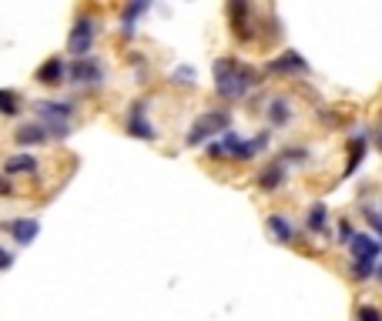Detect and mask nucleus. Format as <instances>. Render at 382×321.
Here are the masks:
<instances>
[{
	"label": "nucleus",
	"mask_w": 382,
	"mask_h": 321,
	"mask_svg": "<svg viewBox=\"0 0 382 321\" xmlns=\"http://www.w3.org/2000/svg\"><path fill=\"white\" fill-rule=\"evenodd\" d=\"M255 84H258V74H255L252 67H242L235 57H222L215 64V91L225 100L245 98Z\"/></svg>",
	"instance_id": "f257e3e1"
},
{
	"label": "nucleus",
	"mask_w": 382,
	"mask_h": 321,
	"mask_svg": "<svg viewBox=\"0 0 382 321\" xmlns=\"http://www.w3.org/2000/svg\"><path fill=\"white\" fill-rule=\"evenodd\" d=\"M229 124H231L229 111H208V114H202L198 121L191 124V131H188L184 144H188V148H195V144L211 141L215 134H229Z\"/></svg>",
	"instance_id": "f03ea898"
},
{
	"label": "nucleus",
	"mask_w": 382,
	"mask_h": 321,
	"mask_svg": "<svg viewBox=\"0 0 382 321\" xmlns=\"http://www.w3.org/2000/svg\"><path fill=\"white\" fill-rule=\"evenodd\" d=\"M67 77L81 84V87H98L104 84V64L98 57H81V60H71L67 67Z\"/></svg>",
	"instance_id": "7ed1b4c3"
},
{
	"label": "nucleus",
	"mask_w": 382,
	"mask_h": 321,
	"mask_svg": "<svg viewBox=\"0 0 382 321\" xmlns=\"http://www.w3.org/2000/svg\"><path fill=\"white\" fill-rule=\"evenodd\" d=\"M91 47H94V21H77L67 37V50L74 54V60H81V57H91Z\"/></svg>",
	"instance_id": "20e7f679"
},
{
	"label": "nucleus",
	"mask_w": 382,
	"mask_h": 321,
	"mask_svg": "<svg viewBox=\"0 0 382 321\" xmlns=\"http://www.w3.org/2000/svg\"><path fill=\"white\" fill-rule=\"evenodd\" d=\"M349 245H352V258H356V261H369V265L379 258V251H382V245L372 234H352Z\"/></svg>",
	"instance_id": "39448f33"
},
{
	"label": "nucleus",
	"mask_w": 382,
	"mask_h": 321,
	"mask_svg": "<svg viewBox=\"0 0 382 321\" xmlns=\"http://www.w3.org/2000/svg\"><path fill=\"white\" fill-rule=\"evenodd\" d=\"M3 228L14 234L17 245H30V241L37 238V231H41V224L34 221V218H17V221H7Z\"/></svg>",
	"instance_id": "423d86ee"
},
{
	"label": "nucleus",
	"mask_w": 382,
	"mask_h": 321,
	"mask_svg": "<svg viewBox=\"0 0 382 321\" xmlns=\"http://www.w3.org/2000/svg\"><path fill=\"white\" fill-rule=\"evenodd\" d=\"M64 74H67V67H64V60H61V57H47V60L37 67V80H41V84H47V87L61 84Z\"/></svg>",
	"instance_id": "0eeeda50"
},
{
	"label": "nucleus",
	"mask_w": 382,
	"mask_h": 321,
	"mask_svg": "<svg viewBox=\"0 0 382 321\" xmlns=\"http://www.w3.org/2000/svg\"><path fill=\"white\" fill-rule=\"evenodd\" d=\"M282 181H285V161H272L265 171L258 174V188L262 191H279Z\"/></svg>",
	"instance_id": "6e6552de"
},
{
	"label": "nucleus",
	"mask_w": 382,
	"mask_h": 321,
	"mask_svg": "<svg viewBox=\"0 0 382 321\" xmlns=\"http://www.w3.org/2000/svg\"><path fill=\"white\" fill-rule=\"evenodd\" d=\"M131 134L141 137V141H154L158 137L154 127L148 124V118H145V104H134V111H131Z\"/></svg>",
	"instance_id": "1a4fd4ad"
},
{
	"label": "nucleus",
	"mask_w": 382,
	"mask_h": 321,
	"mask_svg": "<svg viewBox=\"0 0 382 321\" xmlns=\"http://www.w3.org/2000/svg\"><path fill=\"white\" fill-rule=\"evenodd\" d=\"M268 71H272V74H285V71H288V74H299V71H306V60H302L295 50H285L279 60L268 64Z\"/></svg>",
	"instance_id": "9d476101"
},
{
	"label": "nucleus",
	"mask_w": 382,
	"mask_h": 321,
	"mask_svg": "<svg viewBox=\"0 0 382 321\" xmlns=\"http://www.w3.org/2000/svg\"><path fill=\"white\" fill-rule=\"evenodd\" d=\"M268 121L275 124V127H282V124L292 121V107H288V100H285V98H275L272 104H268Z\"/></svg>",
	"instance_id": "9b49d317"
},
{
	"label": "nucleus",
	"mask_w": 382,
	"mask_h": 321,
	"mask_svg": "<svg viewBox=\"0 0 382 321\" xmlns=\"http://www.w3.org/2000/svg\"><path fill=\"white\" fill-rule=\"evenodd\" d=\"M3 171H7V174H27V171H37V157H34V154H17V157H10V161L3 164Z\"/></svg>",
	"instance_id": "f8f14e48"
},
{
	"label": "nucleus",
	"mask_w": 382,
	"mask_h": 321,
	"mask_svg": "<svg viewBox=\"0 0 382 321\" xmlns=\"http://www.w3.org/2000/svg\"><path fill=\"white\" fill-rule=\"evenodd\" d=\"M41 141H47V131L41 124H24L17 131V144H41Z\"/></svg>",
	"instance_id": "ddd939ff"
},
{
	"label": "nucleus",
	"mask_w": 382,
	"mask_h": 321,
	"mask_svg": "<svg viewBox=\"0 0 382 321\" xmlns=\"http://www.w3.org/2000/svg\"><path fill=\"white\" fill-rule=\"evenodd\" d=\"M326 224H329V211H326V204H312V211H308V231L322 234V231H326Z\"/></svg>",
	"instance_id": "4468645a"
},
{
	"label": "nucleus",
	"mask_w": 382,
	"mask_h": 321,
	"mask_svg": "<svg viewBox=\"0 0 382 321\" xmlns=\"http://www.w3.org/2000/svg\"><path fill=\"white\" fill-rule=\"evenodd\" d=\"M268 231L279 238L282 245H288V241H292V224L285 221L282 214H272V218H268Z\"/></svg>",
	"instance_id": "2eb2a0df"
},
{
	"label": "nucleus",
	"mask_w": 382,
	"mask_h": 321,
	"mask_svg": "<svg viewBox=\"0 0 382 321\" xmlns=\"http://www.w3.org/2000/svg\"><path fill=\"white\" fill-rule=\"evenodd\" d=\"M0 114H7V118L21 114V98H17V91H0Z\"/></svg>",
	"instance_id": "dca6fc26"
},
{
	"label": "nucleus",
	"mask_w": 382,
	"mask_h": 321,
	"mask_svg": "<svg viewBox=\"0 0 382 321\" xmlns=\"http://www.w3.org/2000/svg\"><path fill=\"white\" fill-rule=\"evenodd\" d=\"M145 10H148V3H131V7L125 10V30H131V21H134V17H141Z\"/></svg>",
	"instance_id": "f3484780"
},
{
	"label": "nucleus",
	"mask_w": 382,
	"mask_h": 321,
	"mask_svg": "<svg viewBox=\"0 0 382 321\" xmlns=\"http://www.w3.org/2000/svg\"><path fill=\"white\" fill-rule=\"evenodd\" d=\"M171 80H175V84H191V87H195V71H191V67H178V71L171 74Z\"/></svg>",
	"instance_id": "a211bd4d"
},
{
	"label": "nucleus",
	"mask_w": 382,
	"mask_h": 321,
	"mask_svg": "<svg viewBox=\"0 0 382 321\" xmlns=\"http://www.w3.org/2000/svg\"><path fill=\"white\" fill-rule=\"evenodd\" d=\"M372 265H369V261H356V265H352V278H359V281H365V278H372Z\"/></svg>",
	"instance_id": "6ab92c4d"
},
{
	"label": "nucleus",
	"mask_w": 382,
	"mask_h": 321,
	"mask_svg": "<svg viewBox=\"0 0 382 321\" xmlns=\"http://www.w3.org/2000/svg\"><path fill=\"white\" fill-rule=\"evenodd\" d=\"M359 321H382V311L372 308V305H362V308H359Z\"/></svg>",
	"instance_id": "aec40b11"
},
{
	"label": "nucleus",
	"mask_w": 382,
	"mask_h": 321,
	"mask_svg": "<svg viewBox=\"0 0 382 321\" xmlns=\"http://www.w3.org/2000/svg\"><path fill=\"white\" fill-rule=\"evenodd\" d=\"M10 265H14V258H10V251H3V247H0V272H7Z\"/></svg>",
	"instance_id": "412c9836"
},
{
	"label": "nucleus",
	"mask_w": 382,
	"mask_h": 321,
	"mask_svg": "<svg viewBox=\"0 0 382 321\" xmlns=\"http://www.w3.org/2000/svg\"><path fill=\"white\" fill-rule=\"evenodd\" d=\"M369 224H372V228L382 234V214H379V211H376V214H369Z\"/></svg>",
	"instance_id": "4be33fe9"
},
{
	"label": "nucleus",
	"mask_w": 382,
	"mask_h": 321,
	"mask_svg": "<svg viewBox=\"0 0 382 321\" xmlns=\"http://www.w3.org/2000/svg\"><path fill=\"white\" fill-rule=\"evenodd\" d=\"M10 191H14V188H10V181L0 174V195H10Z\"/></svg>",
	"instance_id": "5701e85b"
},
{
	"label": "nucleus",
	"mask_w": 382,
	"mask_h": 321,
	"mask_svg": "<svg viewBox=\"0 0 382 321\" xmlns=\"http://www.w3.org/2000/svg\"><path fill=\"white\" fill-rule=\"evenodd\" d=\"M379 278H382V265H379Z\"/></svg>",
	"instance_id": "b1692460"
}]
</instances>
